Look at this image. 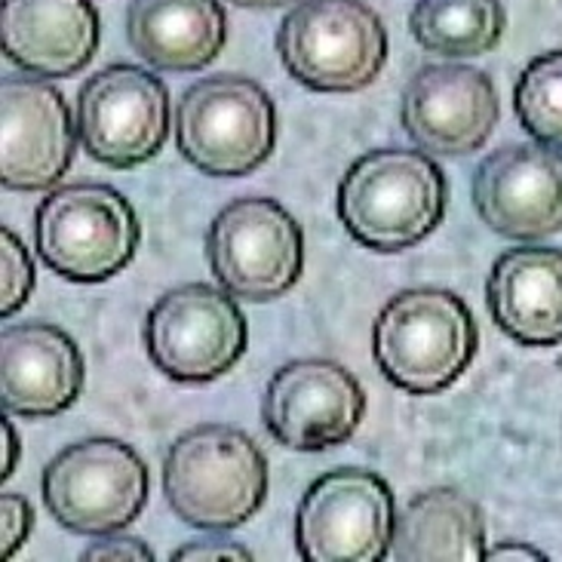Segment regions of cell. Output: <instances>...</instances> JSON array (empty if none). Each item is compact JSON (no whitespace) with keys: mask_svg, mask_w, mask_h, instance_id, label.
Listing matches in <instances>:
<instances>
[{"mask_svg":"<svg viewBox=\"0 0 562 562\" xmlns=\"http://www.w3.org/2000/svg\"><path fill=\"white\" fill-rule=\"evenodd\" d=\"M449 206L446 172L427 151L381 148L357 157L338 182L335 210L366 249L394 256L427 240Z\"/></svg>","mask_w":562,"mask_h":562,"instance_id":"6da1fadb","label":"cell"},{"mask_svg":"<svg viewBox=\"0 0 562 562\" xmlns=\"http://www.w3.org/2000/svg\"><path fill=\"white\" fill-rule=\"evenodd\" d=\"M87 363L71 335L53 323H19L0 335V403L7 415L53 418L71 409Z\"/></svg>","mask_w":562,"mask_h":562,"instance_id":"2e32d148","label":"cell"},{"mask_svg":"<svg viewBox=\"0 0 562 562\" xmlns=\"http://www.w3.org/2000/svg\"><path fill=\"white\" fill-rule=\"evenodd\" d=\"M486 560H519V562H544L548 557L541 553L532 544H517V541H502V544H495L492 550H486Z\"/></svg>","mask_w":562,"mask_h":562,"instance_id":"4316f807","label":"cell"},{"mask_svg":"<svg viewBox=\"0 0 562 562\" xmlns=\"http://www.w3.org/2000/svg\"><path fill=\"white\" fill-rule=\"evenodd\" d=\"M164 495L184 526L210 535L234 532L268 498V461L240 427H191L164 458Z\"/></svg>","mask_w":562,"mask_h":562,"instance_id":"7a4b0ae2","label":"cell"},{"mask_svg":"<svg viewBox=\"0 0 562 562\" xmlns=\"http://www.w3.org/2000/svg\"><path fill=\"white\" fill-rule=\"evenodd\" d=\"M234 7H244V10H277V7H286L292 0H231Z\"/></svg>","mask_w":562,"mask_h":562,"instance_id":"f1b7e54d","label":"cell"},{"mask_svg":"<svg viewBox=\"0 0 562 562\" xmlns=\"http://www.w3.org/2000/svg\"><path fill=\"white\" fill-rule=\"evenodd\" d=\"M102 41L90 0H3L0 46L15 68L46 80L80 75Z\"/></svg>","mask_w":562,"mask_h":562,"instance_id":"e0dca14e","label":"cell"},{"mask_svg":"<svg viewBox=\"0 0 562 562\" xmlns=\"http://www.w3.org/2000/svg\"><path fill=\"white\" fill-rule=\"evenodd\" d=\"M0 526H3L0 553H3V560H13L34 529V507L25 495H15V492L0 495Z\"/></svg>","mask_w":562,"mask_h":562,"instance_id":"cb8c5ba5","label":"cell"},{"mask_svg":"<svg viewBox=\"0 0 562 562\" xmlns=\"http://www.w3.org/2000/svg\"><path fill=\"white\" fill-rule=\"evenodd\" d=\"M206 259L234 299L274 302L302 280L304 231L280 200H231L206 231Z\"/></svg>","mask_w":562,"mask_h":562,"instance_id":"9c48e42d","label":"cell"},{"mask_svg":"<svg viewBox=\"0 0 562 562\" xmlns=\"http://www.w3.org/2000/svg\"><path fill=\"white\" fill-rule=\"evenodd\" d=\"M49 517L75 535H114L130 529L148 504V464L130 442L114 437L65 446L41 480Z\"/></svg>","mask_w":562,"mask_h":562,"instance_id":"52a82bcc","label":"cell"},{"mask_svg":"<svg viewBox=\"0 0 562 562\" xmlns=\"http://www.w3.org/2000/svg\"><path fill=\"white\" fill-rule=\"evenodd\" d=\"M502 117V102L486 71L437 61L409 77L400 121L406 136L434 157H468L483 148Z\"/></svg>","mask_w":562,"mask_h":562,"instance_id":"4fadbf2b","label":"cell"},{"mask_svg":"<svg viewBox=\"0 0 562 562\" xmlns=\"http://www.w3.org/2000/svg\"><path fill=\"white\" fill-rule=\"evenodd\" d=\"M480 350L468 302L452 289L412 286L384 304L372 326V357L394 387L415 396L442 394Z\"/></svg>","mask_w":562,"mask_h":562,"instance_id":"3957f363","label":"cell"},{"mask_svg":"<svg viewBox=\"0 0 562 562\" xmlns=\"http://www.w3.org/2000/svg\"><path fill=\"white\" fill-rule=\"evenodd\" d=\"M142 338L157 372L169 381L210 384L240 363L249 323L228 289L182 283L154 302Z\"/></svg>","mask_w":562,"mask_h":562,"instance_id":"ba28073f","label":"cell"},{"mask_svg":"<svg viewBox=\"0 0 562 562\" xmlns=\"http://www.w3.org/2000/svg\"><path fill=\"white\" fill-rule=\"evenodd\" d=\"M151 562L154 553L145 541L130 538V535H102V541H95L80 553V562Z\"/></svg>","mask_w":562,"mask_h":562,"instance_id":"d4e9b609","label":"cell"},{"mask_svg":"<svg viewBox=\"0 0 562 562\" xmlns=\"http://www.w3.org/2000/svg\"><path fill=\"white\" fill-rule=\"evenodd\" d=\"M0 440H3V464H0V476L3 480H10L15 471V464H19V434H15V427L10 425V418L3 415V422H0Z\"/></svg>","mask_w":562,"mask_h":562,"instance_id":"83f0119b","label":"cell"},{"mask_svg":"<svg viewBox=\"0 0 562 562\" xmlns=\"http://www.w3.org/2000/svg\"><path fill=\"white\" fill-rule=\"evenodd\" d=\"M3 148L0 182L7 191H53L75 160L77 123L59 87L46 77H7L0 90Z\"/></svg>","mask_w":562,"mask_h":562,"instance_id":"5bb4252c","label":"cell"},{"mask_svg":"<svg viewBox=\"0 0 562 562\" xmlns=\"http://www.w3.org/2000/svg\"><path fill=\"white\" fill-rule=\"evenodd\" d=\"M514 111L522 130L550 148H562V49L535 56L514 87Z\"/></svg>","mask_w":562,"mask_h":562,"instance_id":"7402d4cb","label":"cell"},{"mask_svg":"<svg viewBox=\"0 0 562 562\" xmlns=\"http://www.w3.org/2000/svg\"><path fill=\"white\" fill-rule=\"evenodd\" d=\"M126 37L157 71H200L228 44V13L222 0H133Z\"/></svg>","mask_w":562,"mask_h":562,"instance_id":"d6986e66","label":"cell"},{"mask_svg":"<svg viewBox=\"0 0 562 562\" xmlns=\"http://www.w3.org/2000/svg\"><path fill=\"white\" fill-rule=\"evenodd\" d=\"M495 326L526 348L562 345V249L519 246L498 256L486 283Z\"/></svg>","mask_w":562,"mask_h":562,"instance_id":"ac0fdd59","label":"cell"},{"mask_svg":"<svg viewBox=\"0 0 562 562\" xmlns=\"http://www.w3.org/2000/svg\"><path fill=\"white\" fill-rule=\"evenodd\" d=\"M502 0H418L409 13L415 44L442 59H473L502 44Z\"/></svg>","mask_w":562,"mask_h":562,"instance_id":"44dd1931","label":"cell"},{"mask_svg":"<svg viewBox=\"0 0 562 562\" xmlns=\"http://www.w3.org/2000/svg\"><path fill=\"white\" fill-rule=\"evenodd\" d=\"M172 562H182V560H237V562H249L252 560V553L240 544H231V541H198V544H184L179 548L172 557Z\"/></svg>","mask_w":562,"mask_h":562,"instance_id":"484cf974","label":"cell"},{"mask_svg":"<svg viewBox=\"0 0 562 562\" xmlns=\"http://www.w3.org/2000/svg\"><path fill=\"white\" fill-rule=\"evenodd\" d=\"M142 228L133 203L105 182L56 184L34 213L44 265L68 283H105L136 259Z\"/></svg>","mask_w":562,"mask_h":562,"instance_id":"277c9868","label":"cell"},{"mask_svg":"<svg viewBox=\"0 0 562 562\" xmlns=\"http://www.w3.org/2000/svg\"><path fill=\"white\" fill-rule=\"evenodd\" d=\"M261 418L268 434L292 452H326L360 430L366 391L341 363L304 357L271 375Z\"/></svg>","mask_w":562,"mask_h":562,"instance_id":"7c38bea8","label":"cell"},{"mask_svg":"<svg viewBox=\"0 0 562 562\" xmlns=\"http://www.w3.org/2000/svg\"><path fill=\"white\" fill-rule=\"evenodd\" d=\"M280 117L271 92L240 75L203 77L176 108L179 154L213 179L249 176L274 154Z\"/></svg>","mask_w":562,"mask_h":562,"instance_id":"5b68a950","label":"cell"},{"mask_svg":"<svg viewBox=\"0 0 562 562\" xmlns=\"http://www.w3.org/2000/svg\"><path fill=\"white\" fill-rule=\"evenodd\" d=\"M277 53L302 87L357 92L387 61V29L366 0H302L277 31Z\"/></svg>","mask_w":562,"mask_h":562,"instance_id":"8992f818","label":"cell"},{"mask_svg":"<svg viewBox=\"0 0 562 562\" xmlns=\"http://www.w3.org/2000/svg\"><path fill=\"white\" fill-rule=\"evenodd\" d=\"M486 550L480 504L449 486L415 495L391 538V557L400 562H476L486 560Z\"/></svg>","mask_w":562,"mask_h":562,"instance_id":"ffe728a7","label":"cell"},{"mask_svg":"<svg viewBox=\"0 0 562 562\" xmlns=\"http://www.w3.org/2000/svg\"><path fill=\"white\" fill-rule=\"evenodd\" d=\"M396 526L387 480L363 468L317 476L295 510V548L307 562H379Z\"/></svg>","mask_w":562,"mask_h":562,"instance_id":"30bf717a","label":"cell"},{"mask_svg":"<svg viewBox=\"0 0 562 562\" xmlns=\"http://www.w3.org/2000/svg\"><path fill=\"white\" fill-rule=\"evenodd\" d=\"M75 123L90 160L111 169L142 167L167 145V83L138 65H108L77 92Z\"/></svg>","mask_w":562,"mask_h":562,"instance_id":"8fae6325","label":"cell"},{"mask_svg":"<svg viewBox=\"0 0 562 562\" xmlns=\"http://www.w3.org/2000/svg\"><path fill=\"white\" fill-rule=\"evenodd\" d=\"M473 206L488 228L510 240H541L562 231V151L507 145L473 176Z\"/></svg>","mask_w":562,"mask_h":562,"instance_id":"9a60e30c","label":"cell"},{"mask_svg":"<svg viewBox=\"0 0 562 562\" xmlns=\"http://www.w3.org/2000/svg\"><path fill=\"white\" fill-rule=\"evenodd\" d=\"M0 268H3V286H0V314L13 317L15 311H22L25 302L34 292L37 271L31 259L25 240L13 228H0Z\"/></svg>","mask_w":562,"mask_h":562,"instance_id":"603a6c76","label":"cell"}]
</instances>
